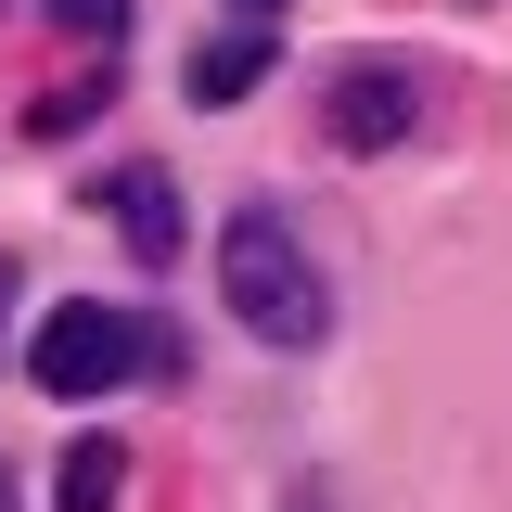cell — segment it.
I'll return each mask as SVG.
<instances>
[{
  "mask_svg": "<svg viewBox=\"0 0 512 512\" xmlns=\"http://www.w3.org/2000/svg\"><path fill=\"white\" fill-rule=\"evenodd\" d=\"M218 295H231V320H244L256 346H320V333H333V282H320V256L295 244L282 205H231V231H218Z\"/></svg>",
  "mask_w": 512,
  "mask_h": 512,
  "instance_id": "1",
  "label": "cell"
},
{
  "mask_svg": "<svg viewBox=\"0 0 512 512\" xmlns=\"http://www.w3.org/2000/svg\"><path fill=\"white\" fill-rule=\"evenodd\" d=\"M26 372L52 384V397H116L128 372H167V346L141 333V308H52L39 333H26Z\"/></svg>",
  "mask_w": 512,
  "mask_h": 512,
  "instance_id": "2",
  "label": "cell"
},
{
  "mask_svg": "<svg viewBox=\"0 0 512 512\" xmlns=\"http://www.w3.org/2000/svg\"><path fill=\"white\" fill-rule=\"evenodd\" d=\"M410 90H423V77H410V64H333V141H346V154H384V141H410Z\"/></svg>",
  "mask_w": 512,
  "mask_h": 512,
  "instance_id": "3",
  "label": "cell"
},
{
  "mask_svg": "<svg viewBox=\"0 0 512 512\" xmlns=\"http://www.w3.org/2000/svg\"><path fill=\"white\" fill-rule=\"evenodd\" d=\"M103 205H116V231H128V256H154V269L180 256V180H167V167H128V180L103 192Z\"/></svg>",
  "mask_w": 512,
  "mask_h": 512,
  "instance_id": "4",
  "label": "cell"
},
{
  "mask_svg": "<svg viewBox=\"0 0 512 512\" xmlns=\"http://www.w3.org/2000/svg\"><path fill=\"white\" fill-rule=\"evenodd\" d=\"M269 64H282V39H269V26H231V39H205V52H192V103H244Z\"/></svg>",
  "mask_w": 512,
  "mask_h": 512,
  "instance_id": "5",
  "label": "cell"
},
{
  "mask_svg": "<svg viewBox=\"0 0 512 512\" xmlns=\"http://www.w3.org/2000/svg\"><path fill=\"white\" fill-rule=\"evenodd\" d=\"M116 487H128V448H116V436H77L52 500H64V512H116Z\"/></svg>",
  "mask_w": 512,
  "mask_h": 512,
  "instance_id": "6",
  "label": "cell"
},
{
  "mask_svg": "<svg viewBox=\"0 0 512 512\" xmlns=\"http://www.w3.org/2000/svg\"><path fill=\"white\" fill-rule=\"evenodd\" d=\"M103 103H116V90H103V77H77V90H39V103H26V128H39V141H77Z\"/></svg>",
  "mask_w": 512,
  "mask_h": 512,
  "instance_id": "7",
  "label": "cell"
},
{
  "mask_svg": "<svg viewBox=\"0 0 512 512\" xmlns=\"http://www.w3.org/2000/svg\"><path fill=\"white\" fill-rule=\"evenodd\" d=\"M52 26H77V39H128V0H52Z\"/></svg>",
  "mask_w": 512,
  "mask_h": 512,
  "instance_id": "8",
  "label": "cell"
},
{
  "mask_svg": "<svg viewBox=\"0 0 512 512\" xmlns=\"http://www.w3.org/2000/svg\"><path fill=\"white\" fill-rule=\"evenodd\" d=\"M0 333H13V256H0Z\"/></svg>",
  "mask_w": 512,
  "mask_h": 512,
  "instance_id": "9",
  "label": "cell"
},
{
  "mask_svg": "<svg viewBox=\"0 0 512 512\" xmlns=\"http://www.w3.org/2000/svg\"><path fill=\"white\" fill-rule=\"evenodd\" d=\"M231 13H244V26H269V13H282V0H231Z\"/></svg>",
  "mask_w": 512,
  "mask_h": 512,
  "instance_id": "10",
  "label": "cell"
}]
</instances>
